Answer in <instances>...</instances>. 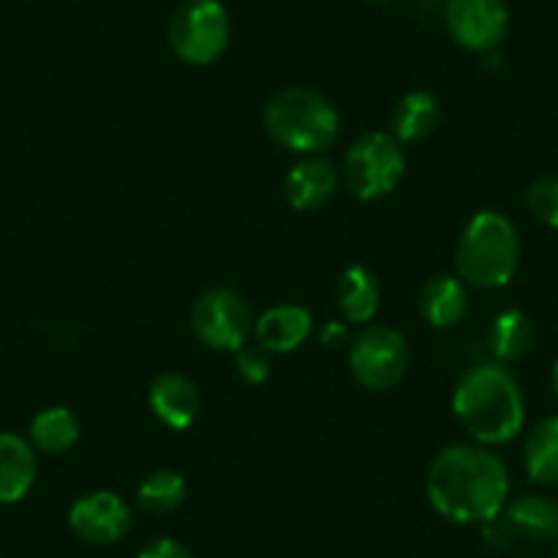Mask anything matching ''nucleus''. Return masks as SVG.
I'll return each mask as SVG.
<instances>
[{
	"label": "nucleus",
	"mask_w": 558,
	"mask_h": 558,
	"mask_svg": "<svg viewBox=\"0 0 558 558\" xmlns=\"http://www.w3.org/2000/svg\"><path fill=\"white\" fill-rule=\"evenodd\" d=\"M507 465L482 444H452L427 471V501L452 523H487L507 507Z\"/></svg>",
	"instance_id": "obj_1"
},
{
	"label": "nucleus",
	"mask_w": 558,
	"mask_h": 558,
	"mask_svg": "<svg viewBox=\"0 0 558 558\" xmlns=\"http://www.w3.org/2000/svg\"><path fill=\"white\" fill-rule=\"evenodd\" d=\"M452 411L476 444L501 447L523 430V389L501 362L480 364L460 375L452 395Z\"/></svg>",
	"instance_id": "obj_2"
},
{
	"label": "nucleus",
	"mask_w": 558,
	"mask_h": 558,
	"mask_svg": "<svg viewBox=\"0 0 558 558\" xmlns=\"http://www.w3.org/2000/svg\"><path fill=\"white\" fill-rule=\"evenodd\" d=\"M454 268L465 286L480 291L509 286L520 268V235L512 219L501 211L474 214L460 233Z\"/></svg>",
	"instance_id": "obj_3"
},
{
	"label": "nucleus",
	"mask_w": 558,
	"mask_h": 558,
	"mask_svg": "<svg viewBox=\"0 0 558 558\" xmlns=\"http://www.w3.org/2000/svg\"><path fill=\"white\" fill-rule=\"evenodd\" d=\"M268 137L277 146L302 157L326 151L340 137V112L324 94L302 85L282 88L266 101L263 110Z\"/></svg>",
	"instance_id": "obj_4"
},
{
	"label": "nucleus",
	"mask_w": 558,
	"mask_h": 558,
	"mask_svg": "<svg viewBox=\"0 0 558 558\" xmlns=\"http://www.w3.org/2000/svg\"><path fill=\"white\" fill-rule=\"evenodd\" d=\"M405 168L402 143H397L389 132H367L348 148L342 181L356 201L373 203L389 197L400 186Z\"/></svg>",
	"instance_id": "obj_5"
},
{
	"label": "nucleus",
	"mask_w": 558,
	"mask_h": 558,
	"mask_svg": "<svg viewBox=\"0 0 558 558\" xmlns=\"http://www.w3.org/2000/svg\"><path fill=\"white\" fill-rule=\"evenodd\" d=\"M228 9L219 0H184L168 25V39L175 56L190 66H211L230 45Z\"/></svg>",
	"instance_id": "obj_6"
},
{
	"label": "nucleus",
	"mask_w": 558,
	"mask_h": 558,
	"mask_svg": "<svg viewBox=\"0 0 558 558\" xmlns=\"http://www.w3.org/2000/svg\"><path fill=\"white\" fill-rule=\"evenodd\" d=\"M192 331L211 351L235 353L255 335V315L250 302L233 288H211L192 304Z\"/></svg>",
	"instance_id": "obj_7"
},
{
	"label": "nucleus",
	"mask_w": 558,
	"mask_h": 558,
	"mask_svg": "<svg viewBox=\"0 0 558 558\" xmlns=\"http://www.w3.org/2000/svg\"><path fill=\"white\" fill-rule=\"evenodd\" d=\"M408 342L391 326H367L353 340L348 362L359 386L369 391H389L408 373Z\"/></svg>",
	"instance_id": "obj_8"
},
{
	"label": "nucleus",
	"mask_w": 558,
	"mask_h": 558,
	"mask_svg": "<svg viewBox=\"0 0 558 558\" xmlns=\"http://www.w3.org/2000/svg\"><path fill=\"white\" fill-rule=\"evenodd\" d=\"M444 25L463 50L490 52L509 31L507 0H447Z\"/></svg>",
	"instance_id": "obj_9"
},
{
	"label": "nucleus",
	"mask_w": 558,
	"mask_h": 558,
	"mask_svg": "<svg viewBox=\"0 0 558 558\" xmlns=\"http://www.w3.org/2000/svg\"><path fill=\"white\" fill-rule=\"evenodd\" d=\"M69 525L88 545H112L132 529V509L112 490L85 493L69 509Z\"/></svg>",
	"instance_id": "obj_10"
},
{
	"label": "nucleus",
	"mask_w": 558,
	"mask_h": 558,
	"mask_svg": "<svg viewBox=\"0 0 558 558\" xmlns=\"http://www.w3.org/2000/svg\"><path fill=\"white\" fill-rule=\"evenodd\" d=\"M340 186V170L331 159L307 157L286 175V201L296 211H318L335 197Z\"/></svg>",
	"instance_id": "obj_11"
},
{
	"label": "nucleus",
	"mask_w": 558,
	"mask_h": 558,
	"mask_svg": "<svg viewBox=\"0 0 558 558\" xmlns=\"http://www.w3.org/2000/svg\"><path fill=\"white\" fill-rule=\"evenodd\" d=\"M313 335V315L299 304H277L255 318V342L268 353H293Z\"/></svg>",
	"instance_id": "obj_12"
},
{
	"label": "nucleus",
	"mask_w": 558,
	"mask_h": 558,
	"mask_svg": "<svg viewBox=\"0 0 558 558\" xmlns=\"http://www.w3.org/2000/svg\"><path fill=\"white\" fill-rule=\"evenodd\" d=\"M148 402H151V411L157 413L159 422H165L173 430L190 427L201 413V391L181 373L159 375L148 391Z\"/></svg>",
	"instance_id": "obj_13"
},
{
	"label": "nucleus",
	"mask_w": 558,
	"mask_h": 558,
	"mask_svg": "<svg viewBox=\"0 0 558 558\" xmlns=\"http://www.w3.org/2000/svg\"><path fill=\"white\" fill-rule=\"evenodd\" d=\"M504 520L512 529L518 542H536V545H547V542L558 539V501L550 496H539V493H529V496L514 498L512 504L501 509Z\"/></svg>",
	"instance_id": "obj_14"
},
{
	"label": "nucleus",
	"mask_w": 558,
	"mask_h": 558,
	"mask_svg": "<svg viewBox=\"0 0 558 558\" xmlns=\"http://www.w3.org/2000/svg\"><path fill=\"white\" fill-rule=\"evenodd\" d=\"M39 463L28 438L0 433V504H17L34 487Z\"/></svg>",
	"instance_id": "obj_15"
},
{
	"label": "nucleus",
	"mask_w": 558,
	"mask_h": 558,
	"mask_svg": "<svg viewBox=\"0 0 558 558\" xmlns=\"http://www.w3.org/2000/svg\"><path fill=\"white\" fill-rule=\"evenodd\" d=\"M418 313L433 329H449L469 313V288L454 274H438L418 291Z\"/></svg>",
	"instance_id": "obj_16"
},
{
	"label": "nucleus",
	"mask_w": 558,
	"mask_h": 558,
	"mask_svg": "<svg viewBox=\"0 0 558 558\" xmlns=\"http://www.w3.org/2000/svg\"><path fill=\"white\" fill-rule=\"evenodd\" d=\"M337 307L351 324H369L380 307V282L367 266H348L337 279Z\"/></svg>",
	"instance_id": "obj_17"
},
{
	"label": "nucleus",
	"mask_w": 558,
	"mask_h": 558,
	"mask_svg": "<svg viewBox=\"0 0 558 558\" xmlns=\"http://www.w3.org/2000/svg\"><path fill=\"white\" fill-rule=\"evenodd\" d=\"M441 121V107L430 90H413L400 99L391 112V137L397 143H418L430 137Z\"/></svg>",
	"instance_id": "obj_18"
},
{
	"label": "nucleus",
	"mask_w": 558,
	"mask_h": 558,
	"mask_svg": "<svg viewBox=\"0 0 558 558\" xmlns=\"http://www.w3.org/2000/svg\"><path fill=\"white\" fill-rule=\"evenodd\" d=\"M523 463L531 482L545 487L558 485V413L531 427L523 447Z\"/></svg>",
	"instance_id": "obj_19"
},
{
	"label": "nucleus",
	"mask_w": 558,
	"mask_h": 558,
	"mask_svg": "<svg viewBox=\"0 0 558 558\" xmlns=\"http://www.w3.org/2000/svg\"><path fill=\"white\" fill-rule=\"evenodd\" d=\"M531 345H534V324L523 310H504L493 318L487 329V348L496 362H520L531 351Z\"/></svg>",
	"instance_id": "obj_20"
},
{
	"label": "nucleus",
	"mask_w": 558,
	"mask_h": 558,
	"mask_svg": "<svg viewBox=\"0 0 558 558\" xmlns=\"http://www.w3.org/2000/svg\"><path fill=\"white\" fill-rule=\"evenodd\" d=\"M28 441L41 454H63L80 441V422L69 408H45L34 416Z\"/></svg>",
	"instance_id": "obj_21"
},
{
	"label": "nucleus",
	"mask_w": 558,
	"mask_h": 558,
	"mask_svg": "<svg viewBox=\"0 0 558 558\" xmlns=\"http://www.w3.org/2000/svg\"><path fill=\"white\" fill-rule=\"evenodd\" d=\"M137 507L151 514H168L184 504L186 498V480L179 471H154L137 487Z\"/></svg>",
	"instance_id": "obj_22"
},
{
	"label": "nucleus",
	"mask_w": 558,
	"mask_h": 558,
	"mask_svg": "<svg viewBox=\"0 0 558 558\" xmlns=\"http://www.w3.org/2000/svg\"><path fill=\"white\" fill-rule=\"evenodd\" d=\"M529 214L545 228H558V175H539L525 190Z\"/></svg>",
	"instance_id": "obj_23"
},
{
	"label": "nucleus",
	"mask_w": 558,
	"mask_h": 558,
	"mask_svg": "<svg viewBox=\"0 0 558 558\" xmlns=\"http://www.w3.org/2000/svg\"><path fill=\"white\" fill-rule=\"evenodd\" d=\"M235 373L246 380V384H266L271 375V353L263 351L260 345H250L235 351Z\"/></svg>",
	"instance_id": "obj_24"
},
{
	"label": "nucleus",
	"mask_w": 558,
	"mask_h": 558,
	"mask_svg": "<svg viewBox=\"0 0 558 558\" xmlns=\"http://www.w3.org/2000/svg\"><path fill=\"white\" fill-rule=\"evenodd\" d=\"M137 558H195V556H192L181 542L162 536V539L148 542V545L137 553Z\"/></svg>",
	"instance_id": "obj_25"
},
{
	"label": "nucleus",
	"mask_w": 558,
	"mask_h": 558,
	"mask_svg": "<svg viewBox=\"0 0 558 558\" xmlns=\"http://www.w3.org/2000/svg\"><path fill=\"white\" fill-rule=\"evenodd\" d=\"M320 340H324V345H329V348L345 345V340H348L345 326H342V324H329L324 329V335H320Z\"/></svg>",
	"instance_id": "obj_26"
},
{
	"label": "nucleus",
	"mask_w": 558,
	"mask_h": 558,
	"mask_svg": "<svg viewBox=\"0 0 558 558\" xmlns=\"http://www.w3.org/2000/svg\"><path fill=\"white\" fill-rule=\"evenodd\" d=\"M553 391H556V400H558V359L553 364Z\"/></svg>",
	"instance_id": "obj_27"
},
{
	"label": "nucleus",
	"mask_w": 558,
	"mask_h": 558,
	"mask_svg": "<svg viewBox=\"0 0 558 558\" xmlns=\"http://www.w3.org/2000/svg\"><path fill=\"white\" fill-rule=\"evenodd\" d=\"M364 3H375L378 7V3H389V0H364Z\"/></svg>",
	"instance_id": "obj_28"
},
{
	"label": "nucleus",
	"mask_w": 558,
	"mask_h": 558,
	"mask_svg": "<svg viewBox=\"0 0 558 558\" xmlns=\"http://www.w3.org/2000/svg\"><path fill=\"white\" fill-rule=\"evenodd\" d=\"M556 558H558V553H556Z\"/></svg>",
	"instance_id": "obj_29"
}]
</instances>
